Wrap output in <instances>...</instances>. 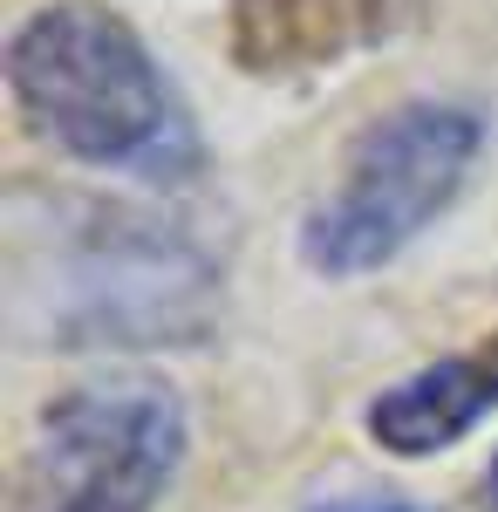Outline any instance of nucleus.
I'll return each mask as SVG.
<instances>
[{
    "label": "nucleus",
    "instance_id": "nucleus-7",
    "mask_svg": "<svg viewBox=\"0 0 498 512\" xmlns=\"http://www.w3.org/2000/svg\"><path fill=\"white\" fill-rule=\"evenodd\" d=\"M307 512H417V506L396 492H342V499H314Z\"/></svg>",
    "mask_w": 498,
    "mask_h": 512
},
{
    "label": "nucleus",
    "instance_id": "nucleus-2",
    "mask_svg": "<svg viewBox=\"0 0 498 512\" xmlns=\"http://www.w3.org/2000/svg\"><path fill=\"white\" fill-rule=\"evenodd\" d=\"M48 226L55 233H14V321L41 328V342H185L205 321L219 267L171 219L103 198H48Z\"/></svg>",
    "mask_w": 498,
    "mask_h": 512
},
{
    "label": "nucleus",
    "instance_id": "nucleus-3",
    "mask_svg": "<svg viewBox=\"0 0 498 512\" xmlns=\"http://www.w3.org/2000/svg\"><path fill=\"white\" fill-rule=\"evenodd\" d=\"M492 144V123L464 96H403L355 130L342 178L301 219V267L321 280H362L410 253L451 205Z\"/></svg>",
    "mask_w": 498,
    "mask_h": 512
},
{
    "label": "nucleus",
    "instance_id": "nucleus-4",
    "mask_svg": "<svg viewBox=\"0 0 498 512\" xmlns=\"http://www.w3.org/2000/svg\"><path fill=\"white\" fill-rule=\"evenodd\" d=\"M192 417L151 376L62 390L28 431L7 512H157L185 465Z\"/></svg>",
    "mask_w": 498,
    "mask_h": 512
},
{
    "label": "nucleus",
    "instance_id": "nucleus-5",
    "mask_svg": "<svg viewBox=\"0 0 498 512\" xmlns=\"http://www.w3.org/2000/svg\"><path fill=\"white\" fill-rule=\"evenodd\" d=\"M410 21V0H226V48L246 76L342 69Z\"/></svg>",
    "mask_w": 498,
    "mask_h": 512
},
{
    "label": "nucleus",
    "instance_id": "nucleus-8",
    "mask_svg": "<svg viewBox=\"0 0 498 512\" xmlns=\"http://www.w3.org/2000/svg\"><path fill=\"white\" fill-rule=\"evenodd\" d=\"M485 512H498V451H492V465H485Z\"/></svg>",
    "mask_w": 498,
    "mask_h": 512
},
{
    "label": "nucleus",
    "instance_id": "nucleus-1",
    "mask_svg": "<svg viewBox=\"0 0 498 512\" xmlns=\"http://www.w3.org/2000/svg\"><path fill=\"white\" fill-rule=\"evenodd\" d=\"M7 96L41 151L144 185H192L205 137L151 41L103 0H48L7 35Z\"/></svg>",
    "mask_w": 498,
    "mask_h": 512
},
{
    "label": "nucleus",
    "instance_id": "nucleus-6",
    "mask_svg": "<svg viewBox=\"0 0 498 512\" xmlns=\"http://www.w3.org/2000/svg\"><path fill=\"white\" fill-rule=\"evenodd\" d=\"M492 410H498V335L464 355L423 362L403 383H389L362 410V431L376 437L389 458H437L458 437L478 431Z\"/></svg>",
    "mask_w": 498,
    "mask_h": 512
}]
</instances>
